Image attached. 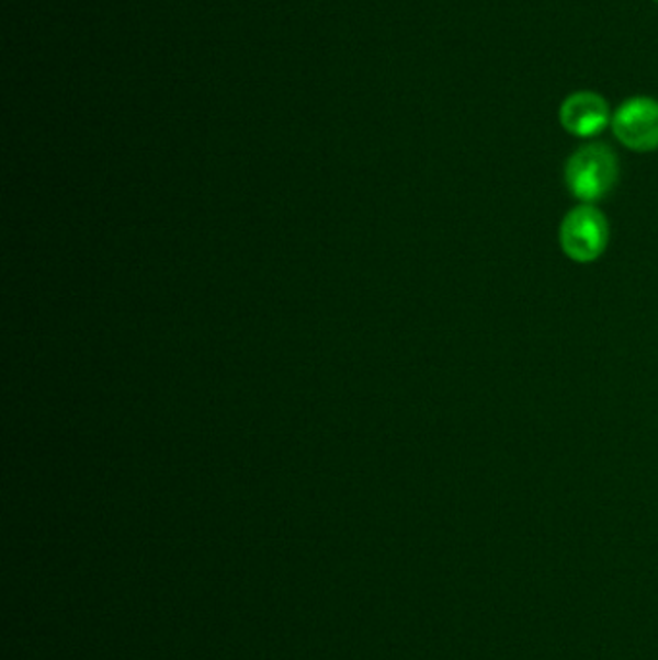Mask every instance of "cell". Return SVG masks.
<instances>
[{
    "label": "cell",
    "instance_id": "obj_1",
    "mask_svg": "<svg viewBox=\"0 0 658 660\" xmlns=\"http://www.w3.org/2000/svg\"><path fill=\"white\" fill-rule=\"evenodd\" d=\"M619 157L604 144L579 147L566 162L564 180L571 195L583 203H597L619 184Z\"/></svg>",
    "mask_w": 658,
    "mask_h": 660
},
{
    "label": "cell",
    "instance_id": "obj_2",
    "mask_svg": "<svg viewBox=\"0 0 658 660\" xmlns=\"http://www.w3.org/2000/svg\"><path fill=\"white\" fill-rule=\"evenodd\" d=\"M558 240L564 253L576 263H593L601 258L609 240L611 226L601 209L583 203L564 217Z\"/></svg>",
    "mask_w": 658,
    "mask_h": 660
},
{
    "label": "cell",
    "instance_id": "obj_3",
    "mask_svg": "<svg viewBox=\"0 0 658 660\" xmlns=\"http://www.w3.org/2000/svg\"><path fill=\"white\" fill-rule=\"evenodd\" d=\"M612 132L620 144L639 153L658 149V101L632 98L612 114Z\"/></svg>",
    "mask_w": 658,
    "mask_h": 660
},
{
    "label": "cell",
    "instance_id": "obj_4",
    "mask_svg": "<svg viewBox=\"0 0 658 660\" xmlns=\"http://www.w3.org/2000/svg\"><path fill=\"white\" fill-rule=\"evenodd\" d=\"M611 122L609 103L594 91H576L560 106V124L571 136H597Z\"/></svg>",
    "mask_w": 658,
    "mask_h": 660
}]
</instances>
